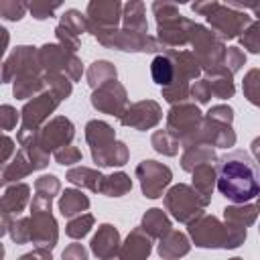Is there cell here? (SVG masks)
Listing matches in <instances>:
<instances>
[{
	"label": "cell",
	"mask_w": 260,
	"mask_h": 260,
	"mask_svg": "<svg viewBox=\"0 0 260 260\" xmlns=\"http://www.w3.org/2000/svg\"><path fill=\"white\" fill-rule=\"evenodd\" d=\"M217 191L232 203H248L260 195V165L246 150L217 158Z\"/></svg>",
	"instance_id": "cell-1"
},
{
	"label": "cell",
	"mask_w": 260,
	"mask_h": 260,
	"mask_svg": "<svg viewBox=\"0 0 260 260\" xmlns=\"http://www.w3.org/2000/svg\"><path fill=\"white\" fill-rule=\"evenodd\" d=\"M187 232L197 248H219V250L240 248L248 236L246 228L225 223L209 213H203L195 221H191L187 225Z\"/></svg>",
	"instance_id": "cell-2"
},
{
	"label": "cell",
	"mask_w": 260,
	"mask_h": 260,
	"mask_svg": "<svg viewBox=\"0 0 260 260\" xmlns=\"http://www.w3.org/2000/svg\"><path fill=\"white\" fill-rule=\"evenodd\" d=\"M152 14L156 18V41L167 49H181L191 43L195 22L179 12L175 2H152Z\"/></svg>",
	"instance_id": "cell-3"
},
{
	"label": "cell",
	"mask_w": 260,
	"mask_h": 260,
	"mask_svg": "<svg viewBox=\"0 0 260 260\" xmlns=\"http://www.w3.org/2000/svg\"><path fill=\"white\" fill-rule=\"evenodd\" d=\"M191 10L199 16H205L209 28L213 32H217L223 41L228 39H240L242 32L252 24V16L248 12L236 10L228 4L215 2V0H203V2H195L191 4Z\"/></svg>",
	"instance_id": "cell-4"
},
{
	"label": "cell",
	"mask_w": 260,
	"mask_h": 260,
	"mask_svg": "<svg viewBox=\"0 0 260 260\" xmlns=\"http://www.w3.org/2000/svg\"><path fill=\"white\" fill-rule=\"evenodd\" d=\"M53 199L35 193L30 201V242L37 248L53 250L59 240V225L51 213Z\"/></svg>",
	"instance_id": "cell-5"
},
{
	"label": "cell",
	"mask_w": 260,
	"mask_h": 260,
	"mask_svg": "<svg viewBox=\"0 0 260 260\" xmlns=\"http://www.w3.org/2000/svg\"><path fill=\"white\" fill-rule=\"evenodd\" d=\"M209 203L187 183H177L165 193V209L179 223H191L205 213Z\"/></svg>",
	"instance_id": "cell-6"
},
{
	"label": "cell",
	"mask_w": 260,
	"mask_h": 260,
	"mask_svg": "<svg viewBox=\"0 0 260 260\" xmlns=\"http://www.w3.org/2000/svg\"><path fill=\"white\" fill-rule=\"evenodd\" d=\"M189 45L193 47V53L199 59L203 73H211V71L223 67V59H225V51H228L225 41L217 32H213L209 26L195 22Z\"/></svg>",
	"instance_id": "cell-7"
},
{
	"label": "cell",
	"mask_w": 260,
	"mask_h": 260,
	"mask_svg": "<svg viewBox=\"0 0 260 260\" xmlns=\"http://www.w3.org/2000/svg\"><path fill=\"white\" fill-rule=\"evenodd\" d=\"M201 124H203V114L191 102L171 106V110L167 112V130L181 142V148H187L195 142Z\"/></svg>",
	"instance_id": "cell-8"
},
{
	"label": "cell",
	"mask_w": 260,
	"mask_h": 260,
	"mask_svg": "<svg viewBox=\"0 0 260 260\" xmlns=\"http://www.w3.org/2000/svg\"><path fill=\"white\" fill-rule=\"evenodd\" d=\"M98 39L100 45L108 47V49H116V51H126V53H156V51H165L160 47V43L156 41V37L144 35V32H136V30H128V28H110V30H102L98 35H93Z\"/></svg>",
	"instance_id": "cell-9"
},
{
	"label": "cell",
	"mask_w": 260,
	"mask_h": 260,
	"mask_svg": "<svg viewBox=\"0 0 260 260\" xmlns=\"http://www.w3.org/2000/svg\"><path fill=\"white\" fill-rule=\"evenodd\" d=\"M39 63L45 73H63L67 75L73 83L81 79L83 73V63L81 59L61 47L59 43H47L39 49Z\"/></svg>",
	"instance_id": "cell-10"
},
{
	"label": "cell",
	"mask_w": 260,
	"mask_h": 260,
	"mask_svg": "<svg viewBox=\"0 0 260 260\" xmlns=\"http://www.w3.org/2000/svg\"><path fill=\"white\" fill-rule=\"evenodd\" d=\"M49 165V152L41 148V144L20 146V150L12 156L8 165L2 167V185L18 183L20 179L28 177L32 171H41Z\"/></svg>",
	"instance_id": "cell-11"
},
{
	"label": "cell",
	"mask_w": 260,
	"mask_h": 260,
	"mask_svg": "<svg viewBox=\"0 0 260 260\" xmlns=\"http://www.w3.org/2000/svg\"><path fill=\"white\" fill-rule=\"evenodd\" d=\"M45 73L39 63V49L30 45H18L2 63V83H14L22 75Z\"/></svg>",
	"instance_id": "cell-12"
},
{
	"label": "cell",
	"mask_w": 260,
	"mask_h": 260,
	"mask_svg": "<svg viewBox=\"0 0 260 260\" xmlns=\"http://www.w3.org/2000/svg\"><path fill=\"white\" fill-rule=\"evenodd\" d=\"M136 179L140 181V189L142 195L148 199H158L162 197L165 189L171 185L173 181V171L152 158H144L142 162H138L136 167Z\"/></svg>",
	"instance_id": "cell-13"
},
{
	"label": "cell",
	"mask_w": 260,
	"mask_h": 260,
	"mask_svg": "<svg viewBox=\"0 0 260 260\" xmlns=\"http://www.w3.org/2000/svg\"><path fill=\"white\" fill-rule=\"evenodd\" d=\"M122 12L124 4L118 0H91L85 8L87 32L98 35L102 30L118 28V24L122 22Z\"/></svg>",
	"instance_id": "cell-14"
},
{
	"label": "cell",
	"mask_w": 260,
	"mask_h": 260,
	"mask_svg": "<svg viewBox=\"0 0 260 260\" xmlns=\"http://www.w3.org/2000/svg\"><path fill=\"white\" fill-rule=\"evenodd\" d=\"M61 104V100L51 91V89H45L43 93H39V95H35L32 100H28L24 106H22V110H20V120H22V124H20V128H26V130H41L45 124H47V120H49V116L57 110V106Z\"/></svg>",
	"instance_id": "cell-15"
},
{
	"label": "cell",
	"mask_w": 260,
	"mask_h": 260,
	"mask_svg": "<svg viewBox=\"0 0 260 260\" xmlns=\"http://www.w3.org/2000/svg\"><path fill=\"white\" fill-rule=\"evenodd\" d=\"M91 106L102 112V114H108V116H116L118 120L124 116V112L128 110V93H126V87L116 79V81H110L98 89H93L91 98H89Z\"/></svg>",
	"instance_id": "cell-16"
},
{
	"label": "cell",
	"mask_w": 260,
	"mask_h": 260,
	"mask_svg": "<svg viewBox=\"0 0 260 260\" xmlns=\"http://www.w3.org/2000/svg\"><path fill=\"white\" fill-rule=\"evenodd\" d=\"M75 138V126L65 116L51 118L41 130H39V144L45 152H57L63 146H69Z\"/></svg>",
	"instance_id": "cell-17"
},
{
	"label": "cell",
	"mask_w": 260,
	"mask_h": 260,
	"mask_svg": "<svg viewBox=\"0 0 260 260\" xmlns=\"http://www.w3.org/2000/svg\"><path fill=\"white\" fill-rule=\"evenodd\" d=\"M162 120V108L154 100H140L128 106L124 116L120 118V124L134 130H150Z\"/></svg>",
	"instance_id": "cell-18"
},
{
	"label": "cell",
	"mask_w": 260,
	"mask_h": 260,
	"mask_svg": "<svg viewBox=\"0 0 260 260\" xmlns=\"http://www.w3.org/2000/svg\"><path fill=\"white\" fill-rule=\"evenodd\" d=\"M85 140L89 144L91 158L98 165L104 158V154L116 144V132L104 120H89L85 124Z\"/></svg>",
	"instance_id": "cell-19"
},
{
	"label": "cell",
	"mask_w": 260,
	"mask_h": 260,
	"mask_svg": "<svg viewBox=\"0 0 260 260\" xmlns=\"http://www.w3.org/2000/svg\"><path fill=\"white\" fill-rule=\"evenodd\" d=\"M236 132L232 128V124H223V122H215L203 116V124L199 134L195 136L193 144H207L213 148H232L236 144Z\"/></svg>",
	"instance_id": "cell-20"
},
{
	"label": "cell",
	"mask_w": 260,
	"mask_h": 260,
	"mask_svg": "<svg viewBox=\"0 0 260 260\" xmlns=\"http://www.w3.org/2000/svg\"><path fill=\"white\" fill-rule=\"evenodd\" d=\"M150 252H152V238L138 225L126 236L118 254L112 256L110 260H146Z\"/></svg>",
	"instance_id": "cell-21"
},
{
	"label": "cell",
	"mask_w": 260,
	"mask_h": 260,
	"mask_svg": "<svg viewBox=\"0 0 260 260\" xmlns=\"http://www.w3.org/2000/svg\"><path fill=\"white\" fill-rule=\"evenodd\" d=\"M122 246V240H120V232L118 228H114L112 223H102L98 225V232L95 236L91 238L89 242V250L93 256H98L100 260H110L112 256L118 254Z\"/></svg>",
	"instance_id": "cell-22"
},
{
	"label": "cell",
	"mask_w": 260,
	"mask_h": 260,
	"mask_svg": "<svg viewBox=\"0 0 260 260\" xmlns=\"http://www.w3.org/2000/svg\"><path fill=\"white\" fill-rule=\"evenodd\" d=\"M28 197H30V187H28L26 183H12V185H6L4 193H2V201H0L2 215L16 217V215L28 205Z\"/></svg>",
	"instance_id": "cell-23"
},
{
	"label": "cell",
	"mask_w": 260,
	"mask_h": 260,
	"mask_svg": "<svg viewBox=\"0 0 260 260\" xmlns=\"http://www.w3.org/2000/svg\"><path fill=\"white\" fill-rule=\"evenodd\" d=\"M191 250V242L187 238V234L179 232V230H171L165 238L158 240L156 252L162 260H179L183 256H187Z\"/></svg>",
	"instance_id": "cell-24"
},
{
	"label": "cell",
	"mask_w": 260,
	"mask_h": 260,
	"mask_svg": "<svg viewBox=\"0 0 260 260\" xmlns=\"http://www.w3.org/2000/svg\"><path fill=\"white\" fill-rule=\"evenodd\" d=\"M217 154H215V148L213 146H207V144H191L187 148H183V154H181V169L187 171V173H193L199 165H215L217 162Z\"/></svg>",
	"instance_id": "cell-25"
},
{
	"label": "cell",
	"mask_w": 260,
	"mask_h": 260,
	"mask_svg": "<svg viewBox=\"0 0 260 260\" xmlns=\"http://www.w3.org/2000/svg\"><path fill=\"white\" fill-rule=\"evenodd\" d=\"M258 203H234L223 209V221L238 228H250L258 219Z\"/></svg>",
	"instance_id": "cell-26"
},
{
	"label": "cell",
	"mask_w": 260,
	"mask_h": 260,
	"mask_svg": "<svg viewBox=\"0 0 260 260\" xmlns=\"http://www.w3.org/2000/svg\"><path fill=\"white\" fill-rule=\"evenodd\" d=\"M140 228H142L152 240H160V238H165V236L173 230L169 215H167L160 207H150V209H146V213L142 215Z\"/></svg>",
	"instance_id": "cell-27"
},
{
	"label": "cell",
	"mask_w": 260,
	"mask_h": 260,
	"mask_svg": "<svg viewBox=\"0 0 260 260\" xmlns=\"http://www.w3.org/2000/svg\"><path fill=\"white\" fill-rule=\"evenodd\" d=\"M193 183L191 187L209 203L211 201V195H213V189L217 187V169L215 165H199L193 173Z\"/></svg>",
	"instance_id": "cell-28"
},
{
	"label": "cell",
	"mask_w": 260,
	"mask_h": 260,
	"mask_svg": "<svg viewBox=\"0 0 260 260\" xmlns=\"http://www.w3.org/2000/svg\"><path fill=\"white\" fill-rule=\"evenodd\" d=\"M59 211L63 217H77L89 209V197L81 189H65L59 195Z\"/></svg>",
	"instance_id": "cell-29"
},
{
	"label": "cell",
	"mask_w": 260,
	"mask_h": 260,
	"mask_svg": "<svg viewBox=\"0 0 260 260\" xmlns=\"http://www.w3.org/2000/svg\"><path fill=\"white\" fill-rule=\"evenodd\" d=\"M104 177L100 171L95 169H89V167H71L65 175V179L73 185H77L79 189H89L93 193H100L102 191V183H104Z\"/></svg>",
	"instance_id": "cell-30"
},
{
	"label": "cell",
	"mask_w": 260,
	"mask_h": 260,
	"mask_svg": "<svg viewBox=\"0 0 260 260\" xmlns=\"http://www.w3.org/2000/svg\"><path fill=\"white\" fill-rule=\"evenodd\" d=\"M122 28H128V30H136V32H144V35H148L146 8H144L142 2H138V0H130L128 4H124V12H122Z\"/></svg>",
	"instance_id": "cell-31"
},
{
	"label": "cell",
	"mask_w": 260,
	"mask_h": 260,
	"mask_svg": "<svg viewBox=\"0 0 260 260\" xmlns=\"http://www.w3.org/2000/svg\"><path fill=\"white\" fill-rule=\"evenodd\" d=\"M205 79L209 81L211 85V93L213 98H219V100H230L234 98L236 93V83H234V75L225 69V67H219L211 73H205Z\"/></svg>",
	"instance_id": "cell-32"
},
{
	"label": "cell",
	"mask_w": 260,
	"mask_h": 260,
	"mask_svg": "<svg viewBox=\"0 0 260 260\" xmlns=\"http://www.w3.org/2000/svg\"><path fill=\"white\" fill-rule=\"evenodd\" d=\"M85 77H87L89 87H91V89H98V87H102V85H106V83H110V81H116L118 71H116V65H114V63L104 61V59H98V61H93V63L87 67Z\"/></svg>",
	"instance_id": "cell-33"
},
{
	"label": "cell",
	"mask_w": 260,
	"mask_h": 260,
	"mask_svg": "<svg viewBox=\"0 0 260 260\" xmlns=\"http://www.w3.org/2000/svg\"><path fill=\"white\" fill-rule=\"evenodd\" d=\"M150 75H152L154 83L160 85V89L173 85V81H175V67H173V61L169 59L167 53H160V55H156L152 59V63H150Z\"/></svg>",
	"instance_id": "cell-34"
},
{
	"label": "cell",
	"mask_w": 260,
	"mask_h": 260,
	"mask_svg": "<svg viewBox=\"0 0 260 260\" xmlns=\"http://www.w3.org/2000/svg\"><path fill=\"white\" fill-rule=\"evenodd\" d=\"M132 189V179L118 171V173H112V175H106L104 177V183H102V195H108V197H122L126 195L128 191Z\"/></svg>",
	"instance_id": "cell-35"
},
{
	"label": "cell",
	"mask_w": 260,
	"mask_h": 260,
	"mask_svg": "<svg viewBox=\"0 0 260 260\" xmlns=\"http://www.w3.org/2000/svg\"><path fill=\"white\" fill-rule=\"evenodd\" d=\"M150 144L162 156H175V154H179V148H181V142L167 128L165 130H154L152 136H150Z\"/></svg>",
	"instance_id": "cell-36"
},
{
	"label": "cell",
	"mask_w": 260,
	"mask_h": 260,
	"mask_svg": "<svg viewBox=\"0 0 260 260\" xmlns=\"http://www.w3.org/2000/svg\"><path fill=\"white\" fill-rule=\"evenodd\" d=\"M45 85H47V89H51L61 102L67 100V98L71 95V91H73V81H71L67 75H63V73H45Z\"/></svg>",
	"instance_id": "cell-37"
},
{
	"label": "cell",
	"mask_w": 260,
	"mask_h": 260,
	"mask_svg": "<svg viewBox=\"0 0 260 260\" xmlns=\"http://www.w3.org/2000/svg\"><path fill=\"white\" fill-rule=\"evenodd\" d=\"M93 223H95V219L91 213H81V215L69 219V223L65 225V234L73 240H83L91 232Z\"/></svg>",
	"instance_id": "cell-38"
},
{
	"label": "cell",
	"mask_w": 260,
	"mask_h": 260,
	"mask_svg": "<svg viewBox=\"0 0 260 260\" xmlns=\"http://www.w3.org/2000/svg\"><path fill=\"white\" fill-rule=\"evenodd\" d=\"M242 91H244V98L252 104V106H258L260 108V69H250L246 75H244V81H242Z\"/></svg>",
	"instance_id": "cell-39"
},
{
	"label": "cell",
	"mask_w": 260,
	"mask_h": 260,
	"mask_svg": "<svg viewBox=\"0 0 260 260\" xmlns=\"http://www.w3.org/2000/svg\"><path fill=\"white\" fill-rule=\"evenodd\" d=\"M59 24H61V26H65L67 30L75 32L77 37H79L81 32H85V30H87V18H85V14H81V12H79V10H75V8L65 10V12H63V16H61V20H59Z\"/></svg>",
	"instance_id": "cell-40"
},
{
	"label": "cell",
	"mask_w": 260,
	"mask_h": 260,
	"mask_svg": "<svg viewBox=\"0 0 260 260\" xmlns=\"http://www.w3.org/2000/svg\"><path fill=\"white\" fill-rule=\"evenodd\" d=\"M240 47L254 55H260V20H252V24L242 32Z\"/></svg>",
	"instance_id": "cell-41"
},
{
	"label": "cell",
	"mask_w": 260,
	"mask_h": 260,
	"mask_svg": "<svg viewBox=\"0 0 260 260\" xmlns=\"http://www.w3.org/2000/svg\"><path fill=\"white\" fill-rule=\"evenodd\" d=\"M8 236L12 238L14 244L30 242V217H14L8 228Z\"/></svg>",
	"instance_id": "cell-42"
},
{
	"label": "cell",
	"mask_w": 260,
	"mask_h": 260,
	"mask_svg": "<svg viewBox=\"0 0 260 260\" xmlns=\"http://www.w3.org/2000/svg\"><path fill=\"white\" fill-rule=\"evenodd\" d=\"M26 10H28V4L20 2V0H2L0 2V16L6 20H12V22L20 20Z\"/></svg>",
	"instance_id": "cell-43"
},
{
	"label": "cell",
	"mask_w": 260,
	"mask_h": 260,
	"mask_svg": "<svg viewBox=\"0 0 260 260\" xmlns=\"http://www.w3.org/2000/svg\"><path fill=\"white\" fill-rule=\"evenodd\" d=\"M59 191H61V183L55 175H41L35 181V193H39V195H45V197L53 199Z\"/></svg>",
	"instance_id": "cell-44"
},
{
	"label": "cell",
	"mask_w": 260,
	"mask_h": 260,
	"mask_svg": "<svg viewBox=\"0 0 260 260\" xmlns=\"http://www.w3.org/2000/svg\"><path fill=\"white\" fill-rule=\"evenodd\" d=\"M246 65V53L242 51V47H228V51H225V59H223V67L232 73V75H236L242 67Z\"/></svg>",
	"instance_id": "cell-45"
},
{
	"label": "cell",
	"mask_w": 260,
	"mask_h": 260,
	"mask_svg": "<svg viewBox=\"0 0 260 260\" xmlns=\"http://www.w3.org/2000/svg\"><path fill=\"white\" fill-rule=\"evenodd\" d=\"M61 8V2H47V0H35L28 4V10L30 14L37 18V20H45V18H51L53 12Z\"/></svg>",
	"instance_id": "cell-46"
},
{
	"label": "cell",
	"mask_w": 260,
	"mask_h": 260,
	"mask_svg": "<svg viewBox=\"0 0 260 260\" xmlns=\"http://www.w3.org/2000/svg\"><path fill=\"white\" fill-rule=\"evenodd\" d=\"M53 156H55V162L57 165H63V167H71L75 162H81V158H83L81 150L77 146H71V144L59 148L57 152H53Z\"/></svg>",
	"instance_id": "cell-47"
},
{
	"label": "cell",
	"mask_w": 260,
	"mask_h": 260,
	"mask_svg": "<svg viewBox=\"0 0 260 260\" xmlns=\"http://www.w3.org/2000/svg\"><path fill=\"white\" fill-rule=\"evenodd\" d=\"M55 35H57V43H59L61 47H65V49L71 51V53H77V49H79V37H77L75 32H71V30H67L65 26L57 24Z\"/></svg>",
	"instance_id": "cell-48"
},
{
	"label": "cell",
	"mask_w": 260,
	"mask_h": 260,
	"mask_svg": "<svg viewBox=\"0 0 260 260\" xmlns=\"http://www.w3.org/2000/svg\"><path fill=\"white\" fill-rule=\"evenodd\" d=\"M211 85H209V81L203 77V79H195L193 83H191V98L197 102V104H209V100H211Z\"/></svg>",
	"instance_id": "cell-49"
},
{
	"label": "cell",
	"mask_w": 260,
	"mask_h": 260,
	"mask_svg": "<svg viewBox=\"0 0 260 260\" xmlns=\"http://www.w3.org/2000/svg\"><path fill=\"white\" fill-rule=\"evenodd\" d=\"M18 118H22V116H20V112H16V108H12L10 104L0 106V126H2V130H4V132L12 130V128H16Z\"/></svg>",
	"instance_id": "cell-50"
},
{
	"label": "cell",
	"mask_w": 260,
	"mask_h": 260,
	"mask_svg": "<svg viewBox=\"0 0 260 260\" xmlns=\"http://www.w3.org/2000/svg\"><path fill=\"white\" fill-rule=\"evenodd\" d=\"M205 118L215 120V122H223V124H232V122H234V108H232V106H225V104L211 106V108L207 110Z\"/></svg>",
	"instance_id": "cell-51"
},
{
	"label": "cell",
	"mask_w": 260,
	"mask_h": 260,
	"mask_svg": "<svg viewBox=\"0 0 260 260\" xmlns=\"http://www.w3.org/2000/svg\"><path fill=\"white\" fill-rule=\"evenodd\" d=\"M87 256H89L87 248L83 244H79V242H73L63 250L61 260H87Z\"/></svg>",
	"instance_id": "cell-52"
},
{
	"label": "cell",
	"mask_w": 260,
	"mask_h": 260,
	"mask_svg": "<svg viewBox=\"0 0 260 260\" xmlns=\"http://www.w3.org/2000/svg\"><path fill=\"white\" fill-rule=\"evenodd\" d=\"M18 260H53V254H51V250L35 248L32 252H26V254H22Z\"/></svg>",
	"instance_id": "cell-53"
},
{
	"label": "cell",
	"mask_w": 260,
	"mask_h": 260,
	"mask_svg": "<svg viewBox=\"0 0 260 260\" xmlns=\"http://www.w3.org/2000/svg\"><path fill=\"white\" fill-rule=\"evenodd\" d=\"M12 152H14V140L4 134V136H2V156H0V160H2L4 165H8V158H10Z\"/></svg>",
	"instance_id": "cell-54"
},
{
	"label": "cell",
	"mask_w": 260,
	"mask_h": 260,
	"mask_svg": "<svg viewBox=\"0 0 260 260\" xmlns=\"http://www.w3.org/2000/svg\"><path fill=\"white\" fill-rule=\"evenodd\" d=\"M250 148H252V158L260 165V136L258 138H254L252 140V144H250Z\"/></svg>",
	"instance_id": "cell-55"
},
{
	"label": "cell",
	"mask_w": 260,
	"mask_h": 260,
	"mask_svg": "<svg viewBox=\"0 0 260 260\" xmlns=\"http://www.w3.org/2000/svg\"><path fill=\"white\" fill-rule=\"evenodd\" d=\"M254 16H256V20H260V2H258V6L254 8Z\"/></svg>",
	"instance_id": "cell-56"
},
{
	"label": "cell",
	"mask_w": 260,
	"mask_h": 260,
	"mask_svg": "<svg viewBox=\"0 0 260 260\" xmlns=\"http://www.w3.org/2000/svg\"><path fill=\"white\" fill-rule=\"evenodd\" d=\"M230 260H244V258H240V256H234V258H230Z\"/></svg>",
	"instance_id": "cell-57"
},
{
	"label": "cell",
	"mask_w": 260,
	"mask_h": 260,
	"mask_svg": "<svg viewBox=\"0 0 260 260\" xmlns=\"http://www.w3.org/2000/svg\"><path fill=\"white\" fill-rule=\"evenodd\" d=\"M258 207H260V195H258Z\"/></svg>",
	"instance_id": "cell-58"
},
{
	"label": "cell",
	"mask_w": 260,
	"mask_h": 260,
	"mask_svg": "<svg viewBox=\"0 0 260 260\" xmlns=\"http://www.w3.org/2000/svg\"><path fill=\"white\" fill-rule=\"evenodd\" d=\"M258 232H260V228H258Z\"/></svg>",
	"instance_id": "cell-59"
}]
</instances>
